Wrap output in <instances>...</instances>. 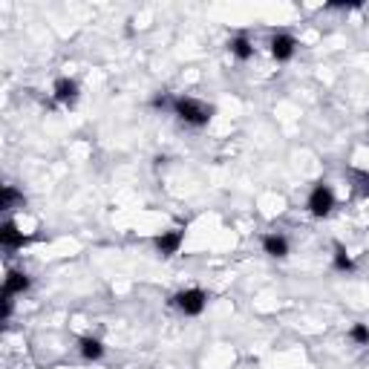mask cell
I'll list each match as a JSON object with an SVG mask.
<instances>
[{"label": "cell", "instance_id": "3957f363", "mask_svg": "<svg viewBox=\"0 0 369 369\" xmlns=\"http://www.w3.org/2000/svg\"><path fill=\"white\" fill-rule=\"evenodd\" d=\"M338 208V196L332 191L329 182H315L312 191H309V199H306V211L315 216V219H326L332 216Z\"/></svg>", "mask_w": 369, "mask_h": 369}, {"label": "cell", "instance_id": "8fae6325", "mask_svg": "<svg viewBox=\"0 0 369 369\" xmlns=\"http://www.w3.org/2000/svg\"><path fill=\"white\" fill-rule=\"evenodd\" d=\"M79 352H81V358H84L87 363H98V360L107 355V346H104L101 338L84 335V338H79Z\"/></svg>", "mask_w": 369, "mask_h": 369}, {"label": "cell", "instance_id": "8992f818", "mask_svg": "<svg viewBox=\"0 0 369 369\" xmlns=\"http://www.w3.org/2000/svg\"><path fill=\"white\" fill-rule=\"evenodd\" d=\"M52 98H55V104H61V107H76L79 104V98H81V84L76 81V79H69V76H61V79H55V84H52Z\"/></svg>", "mask_w": 369, "mask_h": 369}, {"label": "cell", "instance_id": "277c9868", "mask_svg": "<svg viewBox=\"0 0 369 369\" xmlns=\"http://www.w3.org/2000/svg\"><path fill=\"white\" fill-rule=\"evenodd\" d=\"M300 49V41L294 38L291 32H271L268 38V55L277 61V64H288Z\"/></svg>", "mask_w": 369, "mask_h": 369}, {"label": "cell", "instance_id": "9c48e42d", "mask_svg": "<svg viewBox=\"0 0 369 369\" xmlns=\"http://www.w3.org/2000/svg\"><path fill=\"white\" fill-rule=\"evenodd\" d=\"M228 55L234 58V61H240V64H248L251 58H254V52H257V46H254V41L246 35V32H240V35H234V38H228Z\"/></svg>", "mask_w": 369, "mask_h": 369}, {"label": "cell", "instance_id": "7a4b0ae2", "mask_svg": "<svg viewBox=\"0 0 369 369\" xmlns=\"http://www.w3.org/2000/svg\"><path fill=\"white\" fill-rule=\"evenodd\" d=\"M171 306L185 315V318H199L205 309H208V291L199 288V285H191V288H179L176 294H171Z\"/></svg>", "mask_w": 369, "mask_h": 369}, {"label": "cell", "instance_id": "ba28073f", "mask_svg": "<svg viewBox=\"0 0 369 369\" xmlns=\"http://www.w3.org/2000/svg\"><path fill=\"white\" fill-rule=\"evenodd\" d=\"M29 243V237H24V231L12 223V219H6L4 226H0V246H4V251H21L24 246Z\"/></svg>", "mask_w": 369, "mask_h": 369}, {"label": "cell", "instance_id": "4fadbf2b", "mask_svg": "<svg viewBox=\"0 0 369 369\" xmlns=\"http://www.w3.org/2000/svg\"><path fill=\"white\" fill-rule=\"evenodd\" d=\"M18 205H24V193L15 185H4V191H0V208H4V211H15Z\"/></svg>", "mask_w": 369, "mask_h": 369}, {"label": "cell", "instance_id": "5b68a950", "mask_svg": "<svg viewBox=\"0 0 369 369\" xmlns=\"http://www.w3.org/2000/svg\"><path fill=\"white\" fill-rule=\"evenodd\" d=\"M185 246V228H168L162 231L159 237H153V251L162 257V260H171L182 251Z\"/></svg>", "mask_w": 369, "mask_h": 369}, {"label": "cell", "instance_id": "6da1fadb", "mask_svg": "<svg viewBox=\"0 0 369 369\" xmlns=\"http://www.w3.org/2000/svg\"><path fill=\"white\" fill-rule=\"evenodd\" d=\"M185 127H193V130H202L211 124V118L216 116V107L213 104H205L193 96H176L173 98V110H171Z\"/></svg>", "mask_w": 369, "mask_h": 369}, {"label": "cell", "instance_id": "9a60e30c", "mask_svg": "<svg viewBox=\"0 0 369 369\" xmlns=\"http://www.w3.org/2000/svg\"><path fill=\"white\" fill-rule=\"evenodd\" d=\"M173 98H176V96H171L168 90H159V93L151 98V107H153V110H173Z\"/></svg>", "mask_w": 369, "mask_h": 369}, {"label": "cell", "instance_id": "7c38bea8", "mask_svg": "<svg viewBox=\"0 0 369 369\" xmlns=\"http://www.w3.org/2000/svg\"><path fill=\"white\" fill-rule=\"evenodd\" d=\"M332 268H335L338 274H355V271H358V263H355V257L346 251L343 243H332Z\"/></svg>", "mask_w": 369, "mask_h": 369}, {"label": "cell", "instance_id": "5bb4252c", "mask_svg": "<svg viewBox=\"0 0 369 369\" xmlns=\"http://www.w3.org/2000/svg\"><path fill=\"white\" fill-rule=\"evenodd\" d=\"M349 340L355 343V346H369V323H352L349 326Z\"/></svg>", "mask_w": 369, "mask_h": 369}, {"label": "cell", "instance_id": "e0dca14e", "mask_svg": "<svg viewBox=\"0 0 369 369\" xmlns=\"http://www.w3.org/2000/svg\"><path fill=\"white\" fill-rule=\"evenodd\" d=\"M363 4H346V0H332V4H326L329 12H352V9H360Z\"/></svg>", "mask_w": 369, "mask_h": 369}, {"label": "cell", "instance_id": "2e32d148", "mask_svg": "<svg viewBox=\"0 0 369 369\" xmlns=\"http://www.w3.org/2000/svg\"><path fill=\"white\" fill-rule=\"evenodd\" d=\"M12 312H15V298H12V294H4V300H0V320L9 323Z\"/></svg>", "mask_w": 369, "mask_h": 369}, {"label": "cell", "instance_id": "ac0fdd59", "mask_svg": "<svg viewBox=\"0 0 369 369\" xmlns=\"http://www.w3.org/2000/svg\"><path fill=\"white\" fill-rule=\"evenodd\" d=\"M366 118H369V113H366Z\"/></svg>", "mask_w": 369, "mask_h": 369}, {"label": "cell", "instance_id": "30bf717a", "mask_svg": "<svg viewBox=\"0 0 369 369\" xmlns=\"http://www.w3.org/2000/svg\"><path fill=\"white\" fill-rule=\"evenodd\" d=\"M32 288V277L21 268H9L6 277H4V294H12V298H21Z\"/></svg>", "mask_w": 369, "mask_h": 369}, {"label": "cell", "instance_id": "52a82bcc", "mask_svg": "<svg viewBox=\"0 0 369 369\" xmlns=\"http://www.w3.org/2000/svg\"><path fill=\"white\" fill-rule=\"evenodd\" d=\"M260 246H263V254H268L271 260H285L291 254V243L283 231H266Z\"/></svg>", "mask_w": 369, "mask_h": 369}]
</instances>
